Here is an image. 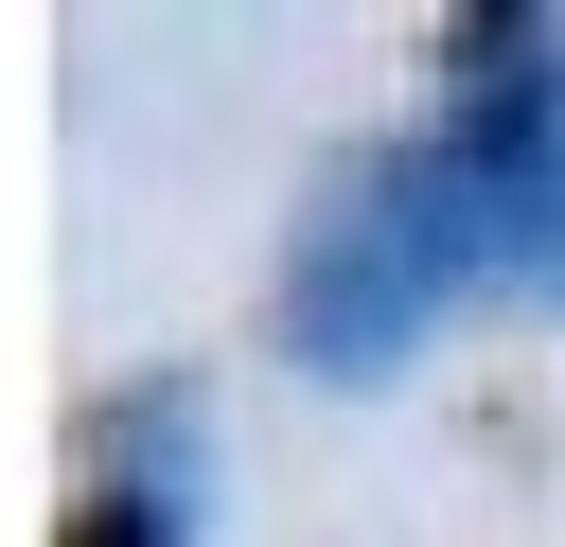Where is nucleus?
<instances>
[{"label":"nucleus","mask_w":565,"mask_h":547,"mask_svg":"<svg viewBox=\"0 0 565 547\" xmlns=\"http://www.w3.org/2000/svg\"><path fill=\"white\" fill-rule=\"evenodd\" d=\"M477 282H565V35L547 18L459 35V106L318 212L282 318H300L318 371H388Z\"/></svg>","instance_id":"obj_1"},{"label":"nucleus","mask_w":565,"mask_h":547,"mask_svg":"<svg viewBox=\"0 0 565 547\" xmlns=\"http://www.w3.org/2000/svg\"><path fill=\"white\" fill-rule=\"evenodd\" d=\"M88 547H177V476H124V494H106V529H88Z\"/></svg>","instance_id":"obj_2"}]
</instances>
